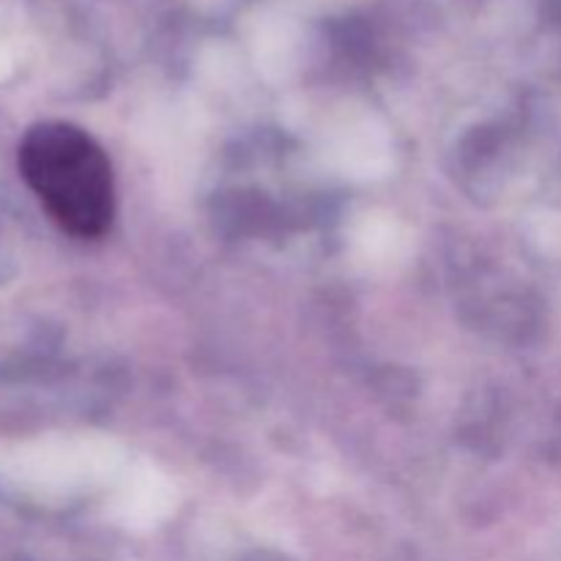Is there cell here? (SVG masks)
Here are the masks:
<instances>
[{
	"instance_id": "obj_1",
	"label": "cell",
	"mask_w": 561,
	"mask_h": 561,
	"mask_svg": "<svg viewBox=\"0 0 561 561\" xmlns=\"http://www.w3.org/2000/svg\"><path fill=\"white\" fill-rule=\"evenodd\" d=\"M16 168L60 230L102 239L115 219V179L104 148L69 121H42L22 135Z\"/></svg>"
}]
</instances>
